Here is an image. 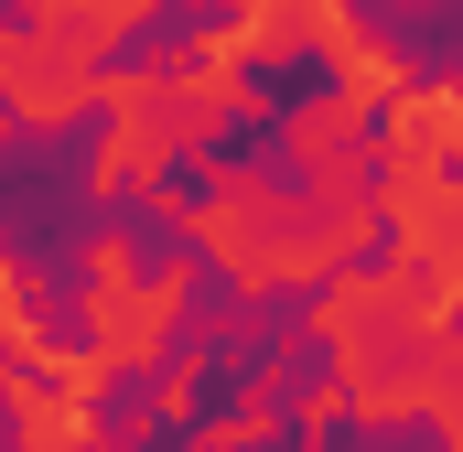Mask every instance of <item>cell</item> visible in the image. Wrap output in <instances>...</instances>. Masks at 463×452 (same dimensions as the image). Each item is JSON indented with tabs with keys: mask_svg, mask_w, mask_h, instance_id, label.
<instances>
[{
	"mask_svg": "<svg viewBox=\"0 0 463 452\" xmlns=\"http://www.w3.org/2000/svg\"><path fill=\"white\" fill-rule=\"evenodd\" d=\"M184 248H205V259L227 269L237 302H280V291H313L324 269H345L313 194H291V184H269V173H237V162L205 173V205L184 216Z\"/></svg>",
	"mask_w": 463,
	"mask_h": 452,
	"instance_id": "obj_1",
	"label": "cell"
},
{
	"mask_svg": "<svg viewBox=\"0 0 463 452\" xmlns=\"http://www.w3.org/2000/svg\"><path fill=\"white\" fill-rule=\"evenodd\" d=\"M98 151H87V194L109 205V194H151V184H173V162H184V108H173V65H118L98 76Z\"/></svg>",
	"mask_w": 463,
	"mask_h": 452,
	"instance_id": "obj_2",
	"label": "cell"
},
{
	"mask_svg": "<svg viewBox=\"0 0 463 452\" xmlns=\"http://www.w3.org/2000/svg\"><path fill=\"white\" fill-rule=\"evenodd\" d=\"M184 302H194V269H184V259L140 269L129 291H76V313H87V344L109 355L118 377H151V366L184 344Z\"/></svg>",
	"mask_w": 463,
	"mask_h": 452,
	"instance_id": "obj_3",
	"label": "cell"
},
{
	"mask_svg": "<svg viewBox=\"0 0 463 452\" xmlns=\"http://www.w3.org/2000/svg\"><path fill=\"white\" fill-rule=\"evenodd\" d=\"M388 162H442V173H463V76H442V87H399L388 98Z\"/></svg>",
	"mask_w": 463,
	"mask_h": 452,
	"instance_id": "obj_4",
	"label": "cell"
},
{
	"mask_svg": "<svg viewBox=\"0 0 463 452\" xmlns=\"http://www.w3.org/2000/svg\"><path fill=\"white\" fill-rule=\"evenodd\" d=\"M11 431H22V452H87V442H109V431H98V399H76V388L43 377V366H11Z\"/></svg>",
	"mask_w": 463,
	"mask_h": 452,
	"instance_id": "obj_5",
	"label": "cell"
},
{
	"mask_svg": "<svg viewBox=\"0 0 463 452\" xmlns=\"http://www.w3.org/2000/svg\"><path fill=\"white\" fill-rule=\"evenodd\" d=\"M280 140H291V162H302V173H324V162H366V98H355V87L302 98V108L280 118Z\"/></svg>",
	"mask_w": 463,
	"mask_h": 452,
	"instance_id": "obj_6",
	"label": "cell"
},
{
	"mask_svg": "<svg viewBox=\"0 0 463 452\" xmlns=\"http://www.w3.org/2000/svg\"><path fill=\"white\" fill-rule=\"evenodd\" d=\"M269 431H280V377H248V388H237V410H216L184 452H259Z\"/></svg>",
	"mask_w": 463,
	"mask_h": 452,
	"instance_id": "obj_7",
	"label": "cell"
},
{
	"mask_svg": "<svg viewBox=\"0 0 463 452\" xmlns=\"http://www.w3.org/2000/svg\"><path fill=\"white\" fill-rule=\"evenodd\" d=\"M76 269H87V291H129V280H140V248H129V237H118V226H98V237H87V259H76Z\"/></svg>",
	"mask_w": 463,
	"mask_h": 452,
	"instance_id": "obj_8",
	"label": "cell"
},
{
	"mask_svg": "<svg viewBox=\"0 0 463 452\" xmlns=\"http://www.w3.org/2000/svg\"><path fill=\"white\" fill-rule=\"evenodd\" d=\"M151 420H194V355H184V344L151 366Z\"/></svg>",
	"mask_w": 463,
	"mask_h": 452,
	"instance_id": "obj_9",
	"label": "cell"
},
{
	"mask_svg": "<svg viewBox=\"0 0 463 452\" xmlns=\"http://www.w3.org/2000/svg\"><path fill=\"white\" fill-rule=\"evenodd\" d=\"M355 399H345V377H324V388H302V410H291V431L302 442H335V420H345Z\"/></svg>",
	"mask_w": 463,
	"mask_h": 452,
	"instance_id": "obj_10",
	"label": "cell"
},
{
	"mask_svg": "<svg viewBox=\"0 0 463 452\" xmlns=\"http://www.w3.org/2000/svg\"><path fill=\"white\" fill-rule=\"evenodd\" d=\"M22 65H33V33H22V22H0V98L22 87Z\"/></svg>",
	"mask_w": 463,
	"mask_h": 452,
	"instance_id": "obj_11",
	"label": "cell"
},
{
	"mask_svg": "<svg viewBox=\"0 0 463 452\" xmlns=\"http://www.w3.org/2000/svg\"><path fill=\"white\" fill-rule=\"evenodd\" d=\"M410 11H431V0H410Z\"/></svg>",
	"mask_w": 463,
	"mask_h": 452,
	"instance_id": "obj_12",
	"label": "cell"
}]
</instances>
